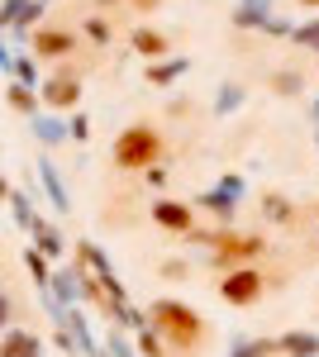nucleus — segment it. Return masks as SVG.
Masks as SVG:
<instances>
[{"instance_id":"obj_1","label":"nucleus","mask_w":319,"mask_h":357,"mask_svg":"<svg viewBox=\"0 0 319 357\" xmlns=\"http://www.w3.org/2000/svg\"><path fill=\"white\" fill-rule=\"evenodd\" d=\"M153 324H158L177 348H200V343L210 338L205 319H200L191 305H177V301H158V305H153Z\"/></svg>"},{"instance_id":"obj_2","label":"nucleus","mask_w":319,"mask_h":357,"mask_svg":"<svg viewBox=\"0 0 319 357\" xmlns=\"http://www.w3.org/2000/svg\"><path fill=\"white\" fill-rule=\"evenodd\" d=\"M162 153V134L153 124H133L124 134L114 138V167H124V172H143V167H153Z\"/></svg>"},{"instance_id":"obj_3","label":"nucleus","mask_w":319,"mask_h":357,"mask_svg":"<svg viewBox=\"0 0 319 357\" xmlns=\"http://www.w3.org/2000/svg\"><path fill=\"white\" fill-rule=\"evenodd\" d=\"M262 286H267V281L258 272H229V276H224V286H219V296H224L229 305H253L258 296H262Z\"/></svg>"},{"instance_id":"obj_4","label":"nucleus","mask_w":319,"mask_h":357,"mask_svg":"<svg viewBox=\"0 0 319 357\" xmlns=\"http://www.w3.org/2000/svg\"><path fill=\"white\" fill-rule=\"evenodd\" d=\"M77 96H81V82L72 77V72H57L53 82L43 86V100H48V105H57V110H67V105H77Z\"/></svg>"},{"instance_id":"obj_5","label":"nucleus","mask_w":319,"mask_h":357,"mask_svg":"<svg viewBox=\"0 0 319 357\" xmlns=\"http://www.w3.org/2000/svg\"><path fill=\"white\" fill-rule=\"evenodd\" d=\"M262 252V238H243V234H229V238H219V262H248V257H258Z\"/></svg>"},{"instance_id":"obj_6","label":"nucleus","mask_w":319,"mask_h":357,"mask_svg":"<svg viewBox=\"0 0 319 357\" xmlns=\"http://www.w3.org/2000/svg\"><path fill=\"white\" fill-rule=\"evenodd\" d=\"M72 33H62V29H43L38 38H34V48H38V57H62V53H72Z\"/></svg>"},{"instance_id":"obj_7","label":"nucleus","mask_w":319,"mask_h":357,"mask_svg":"<svg viewBox=\"0 0 319 357\" xmlns=\"http://www.w3.org/2000/svg\"><path fill=\"white\" fill-rule=\"evenodd\" d=\"M153 220L167 224V229H191V210L177 205V200H158V205H153Z\"/></svg>"},{"instance_id":"obj_8","label":"nucleus","mask_w":319,"mask_h":357,"mask_svg":"<svg viewBox=\"0 0 319 357\" xmlns=\"http://www.w3.org/2000/svg\"><path fill=\"white\" fill-rule=\"evenodd\" d=\"M0 357H38V343H34L29 333H10V338L0 343Z\"/></svg>"},{"instance_id":"obj_9","label":"nucleus","mask_w":319,"mask_h":357,"mask_svg":"<svg viewBox=\"0 0 319 357\" xmlns=\"http://www.w3.org/2000/svg\"><path fill=\"white\" fill-rule=\"evenodd\" d=\"M133 48H138L143 57H162V53H167V38L153 33V29H138V33H133Z\"/></svg>"},{"instance_id":"obj_10","label":"nucleus","mask_w":319,"mask_h":357,"mask_svg":"<svg viewBox=\"0 0 319 357\" xmlns=\"http://www.w3.org/2000/svg\"><path fill=\"white\" fill-rule=\"evenodd\" d=\"M10 105H15V110H34L38 100H34V91H29V86H10Z\"/></svg>"},{"instance_id":"obj_11","label":"nucleus","mask_w":319,"mask_h":357,"mask_svg":"<svg viewBox=\"0 0 319 357\" xmlns=\"http://www.w3.org/2000/svg\"><path fill=\"white\" fill-rule=\"evenodd\" d=\"M0 324H5V301H0Z\"/></svg>"},{"instance_id":"obj_12","label":"nucleus","mask_w":319,"mask_h":357,"mask_svg":"<svg viewBox=\"0 0 319 357\" xmlns=\"http://www.w3.org/2000/svg\"><path fill=\"white\" fill-rule=\"evenodd\" d=\"M300 5H319V0H300Z\"/></svg>"},{"instance_id":"obj_13","label":"nucleus","mask_w":319,"mask_h":357,"mask_svg":"<svg viewBox=\"0 0 319 357\" xmlns=\"http://www.w3.org/2000/svg\"><path fill=\"white\" fill-rule=\"evenodd\" d=\"M0 195H5V181H0Z\"/></svg>"}]
</instances>
